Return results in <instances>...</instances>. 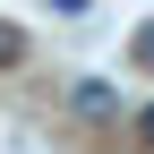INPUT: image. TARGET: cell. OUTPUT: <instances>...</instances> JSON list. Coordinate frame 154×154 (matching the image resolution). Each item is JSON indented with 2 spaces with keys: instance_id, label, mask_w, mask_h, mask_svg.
Segmentation results:
<instances>
[{
  "instance_id": "cell-1",
  "label": "cell",
  "mask_w": 154,
  "mask_h": 154,
  "mask_svg": "<svg viewBox=\"0 0 154 154\" xmlns=\"http://www.w3.org/2000/svg\"><path fill=\"white\" fill-rule=\"evenodd\" d=\"M77 111H86V120H111V111H120V94H111V86H94V77H86V86H77Z\"/></svg>"
},
{
  "instance_id": "cell-4",
  "label": "cell",
  "mask_w": 154,
  "mask_h": 154,
  "mask_svg": "<svg viewBox=\"0 0 154 154\" xmlns=\"http://www.w3.org/2000/svg\"><path fill=\"white\" fill-rule=\"evenodd\" d=\"M137 146H146V154H154V103H146V111H137Z\"/></svg>"
},
{
  "instance_id": "cell-2",
  "label": "cell",
  "mask_w": 154,
  "mask_h": 154,
  "mask_svg": "<svg viewBox=\"0 0 154 154\" xmlns=\"http://www.w3.org/2000/svg\"><path fill=\"white\" fill-rule=\"evenodd\" d=\"M26 51H34L26 26H9V17H0V69H26Z\"/></svg>"
},
{
  "instance_id": "cell-5",
  "label": "cell",
  "mask_w": 154,
  "mask_h": 154,
  "mask_svg": "<svg viewBox=\"0 0 154 154\" xmlns=\"http://www.w3.org/2000/svg\"><path fill=\"white\" fill-rule=\"evenodd\" d=\"M51 9H60V17H86V9H94V0H51Z\"/></svg>"
},
{
  "instance_id": "cell-3",
  "label": "cell",
  "mask_w": 154,
  "mask_h": 154,
  "mask_svg": "<svg viewBox=\"0 0 154 154\" xmlns=\"http://www.w3.org/2000/svg\"><path fill=\"white\" fill-rule=\"evenodd\" d=\"M128 60H137V69H154V17L137 26V43H128Z\"/></svg>"
}]
</instances>
